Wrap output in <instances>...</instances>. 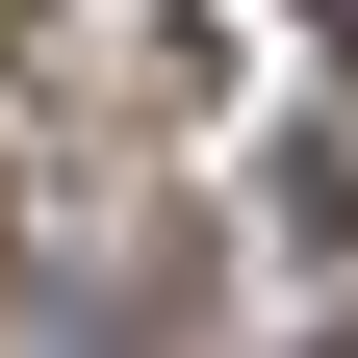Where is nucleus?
<instances>
[{"label": "nucleus", "mask_w": 358, "mask_h": 358, "mask_svg": "<svg viewBox=\"0 0 358 358\" xmlns=\"http://www.w3.org/2000/svg\"><path fill=\"white\" fill-rule=\"evenodd\" d=\"M26 103L103 128V154L179 128V103H205V0H26Z\"/></svg>", "instance_id": "f257e3e1"}]
</instances>
